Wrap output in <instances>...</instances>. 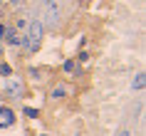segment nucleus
<instances>
[{
  "label": "nucleus",
  "mask_w": 146,
  "mask_h": 136,
  "mask_svg": "<svg viewBox=\"0 0 146 136\" xmlns=\"http://www.w3.org/2000/svg\"><path fill=\"white\" fill-rule=\"evenodd\" d=\"M119 136H131V131H121V134H119Z\"/></svg>",
  "instance_id": "f03ea898"
},
{
  "label": "nucleus",
  "mask_w": 146,
  "mask_h": 136,
  "mask_svg": "<svg viewBox=\"0 0 146 136\" xmlns=\"http://www.w3.org/2000/svg\"><path fill=\"white\" fill-rule=\"evenodd\" d=\"M141 87H144V74L136 77V89H141Z\"/></svg>",
  "instance_id": "f257e3e1"
}]
</instances>
